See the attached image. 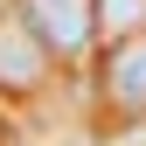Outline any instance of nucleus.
<instances>
[{
  "label": "nucleus",
  "instance_id": "1",
  "mask_svg": "<svg viewBox=\"0 0 146 146\" xmlns=\"http://www.w3.org/2000/svg\"><path fill=\"white\" fill-rule=\"evenodd\" d=\"M98 104L111 125H139L146 118V28L104 42L98 56Z\"/></svg>",
  "mask_w": 146,
  "mask_h": 146
},
{
  "label": "nucleus",
  "instance_id": "4",
  "mask_svg": "<svg viewBox=\"0 0 146 146\" xmlns=\"http://www.w3.org/2000/svg\"><path fill=\"white\" fill-rule=\"evenodd\" d=\"M146 28V0H98V35L118 42V35H139Z\"/></svg>",
  "mask_w": 146,
  "mask_h": 146
},
{
  "label": "nucleus",
  "instance_id": "2",
  "mask_svg": "<svg viewBox=\"0 0 146 146\" xmlns=\"http://www.w3.org/2000/svg\"><path fill=\"white\" fill-rule=\"evenodd\" d=\"M14 7H21V21L49 42L56 63L90 56V42H98V0H14Z\"/></svg>",
  "mask_w": 146,
  "mask_h": 146
},
{
  "label": "nucleus",
  "instance_id": "3",
  "mask_svg": "<svg viewBox=\"0 0 146 146\" xmlns=\"http://www.w3.org/2000/svg\"><path fill=\"white\" fill-rule=\"evenodd\" d=\"M49 70H56V56H49V42L21 21V7L0 14V98H35V90L49 84Z\"/></svg>",
  "mask_w": 146,
  "mask_h": 146
}]
</instances>
